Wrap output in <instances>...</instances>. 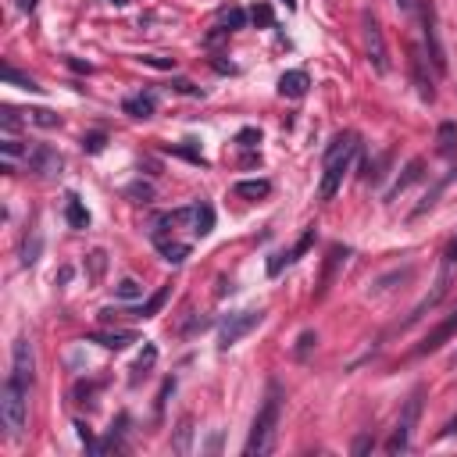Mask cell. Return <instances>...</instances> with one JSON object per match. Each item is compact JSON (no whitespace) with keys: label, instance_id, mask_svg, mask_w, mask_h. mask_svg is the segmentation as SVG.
I'll use <instances>...</instances> for the list:
<instances>
[{"label":"cell","instance_id":"6da1fadb","mask_svg":"<svg viewBox=\"0 0 457 457\" xmlns=\"http://www.w3.org/2000/svg\"><path fill=\"white\" fill-rule=\"evenodd\" d=\"M279 414H283V386L279 382H268L264 404L254 414V429H250V440H247V447H243V454H247V457H264V454L276 450Z\"/></svg>","mask_w":457,"mask_h":457},{"label":"cell","instance_id":"7a4b0ae2","mask_svg":"<svg viewBox=\"0 0 457 457\" xmlns=\"http://www.w3.org/2000/svg\"><path fill=\"white\" fill-rule=\"evenodd\" d=\"M357 147H361L357 133H340L336 140L329 143V150H325V168H322V186H318V197H322V200L336 197L340 182H343V172L350 168Z\"/></svg>","mask_w":457,"mask_h":457},{"label":"cell","instance_id":"3957f363","mask_svg":"<svg viewBox=\"0 0 457 457\" xmlns=\"http://www.w3.org/2000/svg\"><path fill=\"white\" fill-rule=\"evenodd\" d=\"M421 400H425V389H414L400 418H397V429H393V436L386 440V454H407L411 450V433H414V425L421 418Z\"/></svg>","mask_w":457,"mask_h":457},{"label":"cell","instance_id":"277c9868","mask_svg":"<svg viewBox=\"0 0 457 457\" xmlns=\"http://www.w3.org/2000/svg\"><path fill=\"white\" fill-rule=\"evenodd\" d=\"M25 393H29V386H22L15 375L0 389V418H4V429L11 436H18L25 429Z\"/></svg>","mask_w":457,"mask_h":457},{"label":"cell","instance_id":"5b68a950","mask_svg":"<svg viewBox=\"0 0 457 457\" xmlns=\"http://www.w3.org/2000/svg\"><path fill=\"white\" fill-rule=\"evenodd\" d=\"M421 33H425V50H429V61L436 75L447 72V54H443V43H440V22H436V4L433 0H421Z\"/></svg>","mask_w":457,"mask_h":457},{"label":"cell","instance_id":"8992f818","mask_svg":"<svg viewBox=\"0 0 457 457\" xmlns=\"http://www.w3.org/2000/svg\"><path fill=\"white\" fill-rule=\"evenodd\" d=\"M261 322H264V311H239V315H229V318L222 322V329H218V347H222V350L236 347V343L247 336L250 329H257Z\"/></svg>","mask_w":457,"mask_h":457},{"label":"cell","instance_id":"52a82bcc","mask_svg":"<svg viewBox=\"0 0 457 457\" xmlns=\"http://www.w3.org/2000/svg\"><path fill=\"white\" fill-rule=\"evenodd\" d=\"M364 50H368V61L379 75L389 72V54H386V40H382V25L375 22V15L364 11Z\"/></svg>","mask_w":457,"mask_h":457},{"label":"cell","instance_id":"ba28073f","mask_svg":"<svg viewBox=\"0 0 457 457\" xmlns=\"http://www.w3.org/2000/svg\"><path fill=\"white\" fill-rule=\"evenodd\" d=\"M11 375H15L22 386H33V382H36V357H33V343H29V340H15Z\"/></svg>","mask_w":457,"mask_h":457},{"label":"cell","instance_id":"9c48e42d","mask_svg":"<svg viewBox=\"0 0 457 457\" xmlns=\"http://www.w3.org/2000/svg\"><path fill=\"white\" fill-rule=\"evenodd\" d=\"M25 161H29V172H36L40 179H54V175L61 172V165H65L57 150L47 147V143H36V147L25 154Z\"/></svg>","mask_w":457,"mask_h":457},{"label":"cell","instance_id":"30bf717a","mask_svg":"<svg viewBox=\"0 0 457 457\" xmlns=\"http://www.w3.org/2000/svg\"><path fill=\"white\" fill-rule=\"evenodd\" d=\"M411 75H414V86H418V97L425 104H433L436 86H433V75H429V57L421 54V47H411Z\"/></svg>","mask_w":457,"mask_h":457},{"label":"cell","instance_id":"8fae6325","mask_svg":"<svg viewBox=\"0 0 457 457\" xmlns=\"http://www.w3.org/2000/svg\"><path fill=\"white\" fill-rule=\"evenodd\" d=\"M126 429H129V414H118L114 421H111V429H107V436L104 440H97L93 447H89L86 454H93V457H100V454H118V450H126Z\"/></svg>","mask_w":457,"mask_h":457},{"label":"cell","instance_id":"7c38bea8","mask_svg":"<svg viewBox=\"0 0 457 457\" xmlns=\"http://www.w3.org/2000/svg\"><path fill=\"white\" fill-rule=\"evenodd\" d=\"M454 332H457V315H450L447 322H440L433 332H429V336H425L418 347H414V357H425V354H433V350H440L450 336H454Z\"/></svg>","mask_w":457,"mask_h":457},{"label":"cell","instance_id":"4fadbf2b","mask_svg":"<svg viewBox=\"0 0 457 457\" xmlns=\"http://www.w3.org/2000/svg\"><path fill=\"white\" fill-rule=\"evenodd\" d=\"M86 340H89V343H100L104 350H126V347L140 343L136 332H126V329H114V332H89Z\"/></svg>","mask_w":457,"mask_h":457},{"label":"cell","instance_id":"5bb4252c","mask_svg":"<svg viewBox=\"0 0 457 457\" xmlns=\"http://www.w3.org/2000/svg\"><path fill=\"white\" fill-rule=\"evenodd\" d=\"M308 89H311V79H308V72H283L279 75V93L283 97H290V100H300V97H308Z\"/></svg>","mask_w":457,"mask_h":457},{"label":"cell","instance_id":"9a60e30c","mask_svg":"<svg viewBox=\"0 0 457 457\" xmlns=\"http://www.w3.org/2000/svg\"><path fill=\"white\" fill-rule=\"evenodd\" d=\"M421 179H425V161H421V158H411V161H407V168H404V175H400L397 182H393V190L386 193V200H397L407 186H414V182H421Z\"/></svg>","mask_w":457,"mask_h":457},{"label":"cell","instance_id":"2e32d148","mask_svg":"<svg viewBox=\"0 0 457 457\" xmlns=\"http://www.w3.org/2000/svg\"><path fill=\"white\" fill-rule=\"evenodd\" d=\"M436 154L440 158H454L457 154V126L454 121H443L436 133Z\"/></svg>","mask_w":457,"mask_h":457},{"label":"cell","instance_id":"e0dca14e","mask_svg":"<svg viewBox=\"0 0 457 457\" xmlns=\"http://www.w3.org/2000/svg\"><path fill=\"white\" fill-rule=\"evenodd\" d=\"M193 236H207L211 229H215V207H211V204H193Z\"/></svg>","mask_w":457,"mask_h":457},{"label":"cell","instance_id":"ac0fdd59","mask_svg":"<svg viewBox=\"0 0 457 457\" xmlns=\"http://www.w3.org/2000/svg\"><path fill=\"white\" fill-rule=\"evenodd\" d=\"M65 218H68L72 229H89V211L82 207V200H79L75 193L65 197Z\"/></svg>","mask_w":457,"mask_h":457},{"label":"cell","instance_id":"d6986e66","mask_svg":"<svg viewBox=\"0 0 457 457\" xmlns=\"http://www.w3.org/2000/svg\"><path fill=\"white\" fill-rule=\"evenodd\" d=\"M271 193V182L268 179H243L236 182V197H247V200H261Z\"/></svg>","mask_w":457,"mask_h":457},{"label":"cell","instance_id":"ffe728a7","mask_svg":"<svg viewBox=\"0 0 457 457\" xmlns=\"http://www.w3.org/2000/svg\"><path fill=\"white\" fill-rule=\"evenodd\" d=\"M121 111H126L129 118H150V114H154V93H140V97H129L126 104H121Z\"/></svg>","mask_w":457,"mask_h":457},{"label":"cell","instance_id":"44dd1931","mask_svg":"<svg viewBox=\"0 0 457 457\" xmlns=\"http://www.w3.org/2000/svg\"><path fill=\"white\" fill-rule=\"evenodd\" d=\"M347 257H350V250H347V247H332V250H329V264H325V276H322V290H318V297H325V290H329L332 276H336V268H340V264H347Z\"/></svg>","mask_w":457,"mask_h":457},{"label":"cell","instance_id":"7402d4cb","mask_svg":"<svg viewBox=\"0 0 457 457\" xmlns=\"http://www.w3.org/2000/svg\"><path fill=\"white\" fill-rule=\"evenodd\" d=\"M168 293H172V286H161V290H158L154 297H150V300L143 304V308H140V311H126V315H129V318H154V315H158V311L165 308V300H168Z\"/></svg>","mask_w":457,"mask_h":457},{"label":"cell","instance_id":"603a6c76","mask_svg":"<svg viewBox=\"0 0 457 457\" xmlns=\"http://www.w3.org/2000/svg\"><path fill=\"white\" fill-rule=\"evenodd\" d=\"M154 361H158V347H154V343H147V347H143V354H140V361L133 364L129 382H133V386H140V375H147L150 368H154Z\"/></svg>","mask_w":457,"mask_h":457},{"label":"cell","instance_id":"cb8c5ba5","mask_svg":"<svg viewBox=\"0 0 457 457\" xmlns=\"http://www.w3.org/2000/svg\"><path fill=\"white\" fill-rule=\"evenodd\" d=\"M454 179H457V172H450L447 179H440V182H436V186H433L429 193H425V200H421V204H418V207L411 211V218H421V215H425V211H433V204H436V197H440V193H443V190L450 186V182H454Z\"/></svg>","mask_w":457,"mask_h":457},{"label":"cell","instance_id":"d4e9b609","mask_svg":"<svg viewBox=\"0 0 457 457\" xmlns=\"http://www.w3.org/2000/svg\"><path fill=\"white\" fill-rule=\"evenodd\" d=\"M158 250L165 254V261H168V264H182V261H186V257H190V243H175V239H161V243H158Z\"/></svg>","mask_w":457,"mask_h":457},{"label":"cell","instance_id":"484cf974","mask_svg":"<svg viewBox=\"0 0 457 457\" xmlns=\"http://www.w3.org/2000/svg\"><path fill=\"white\" fill-rule=\"evenodd\" d=\"M190 447H193V421H190V418H182V421H179V429H175V443H172V450H175V454H190Z\"/></svg>","mask_w":457,"mask_h":457},{"label":"cell","instance_id":"4316f807","mask_svg":"<svg viewBox=\"0 0 457 457\" xmlns=\"http://www.w3.org/2000/svg\"><path fill=\"white\" fill-rule=\"evenodd\" d=\"M0 75H4V82L8 86H18V89H29V93H40V86H36V79H29V75H22L15 65H4V72H0Z\"/></svg>","mask_w":457,"mask_h":457},{"label":"cell","instance_id":"83f0119b","mask_svg":"<svg viewBox=\"0 0 457 457\" xmlns=\"http://www.w3.org/2000/svg\"><path fill=\"white\" fill-rule=\"evenodd\" d=\"M218 22H222L225 29H243V25H247V11L236 8V4H229V8L218 11Z\"/></svg>","mask_w":457,"mask_h":457},{"label":"cell","instance_id":"f1b7e54d","mask_svg":"<svg viewBox=\"0 0 457 457\" xmlns=\"http://www.w3.org/2000/svg\"><path fill=\"white\" fill-rule=\"evenodd\" d=\"M29 121H36L40 129H57V126H61V118H57L54 111H47V107H36V111H29Z\"/></svg>","mask_w":457,"mask_h":457},{"label":"cell","instance_id":"f546056e","mask_svg":"<svg viewBox=\"0 0 457 457\" xmlns=\"http://www.w3.org/2000/svg\"><path fill=\"white\" fill-rule=\"evenodd\" d=\"M40 247H43V239L33 232V239H25L22 243V264L29 268V264H36V257H40Z\"/></svg>","mask_w":457,"mask_h":457},{"label":"cell","instance_id":"4dcf8cb0","mask_svg":"<svg viewBox=\"0 0 457 457\" xmlns=\"http://www.w3.org/2000/svg\"><path fill=\"white\" fill-rule=\"evenodd\" d=\"M114 297H121V300H136V297H143V286H140L136 279H121V283L114 286Z\"/></svg>","mask_w":457,"mask_h":457},{"label":"cell","instance_id":"1f68e13d","mask_svg":"<svg viewBox=\"0 0 457 457\" xmlns=\"http://www.w3.org/2000/svg\"><path fill=\"white\" fill-rule=\"evenodd\" d=\"M104 147H107V133H86L82 136V150H86V154H100Z\"/></svg>","mask_w":457,"mask_h":457},{"label":"cell","instance_id":"d6a6232c","mask_svg":"<svg viewBox=\"0 0 457 457\" xmlns=\"http://www.w3.org/2000/svg\"><path fill=\"white\" fill-rule=\"evenodd\" d=\"M315 236H318V232H315V225H311L308 232H304V236L297 239V247L290 250V261H300L304 254H308V250H311V243H315Z\"/></svg>","mask_w":457,"mask_h":457},{"label":"cell","instance_id":"836d02e7","mask_svg":"<svg viewBox=\"0 0 457 457\" xmlns=\"http://www.w3.org/2000/svg\"><path fill=\"white\" fill-rule=\"evenodd\" d=\"M404 279H411V268H404V271H393V276H386V279H379V283L372 286V293L379 297V293H386V290H393V283H404Z\"/></svg>","mask_w":457,"mask_h":457},{"label":"cell","instance_id":"e575fe53","mask_svg":"<svg viewBox=\"0 0 457 457\" xmlns=\"http://www.w3.org/2000/svg\"><path fill=\"white\" fill-rule=\"evenodd\" d=\"M126 197H133L136 204H150L154 200V190H150L147 182H133V186H126Z\"/></svg>","mask_w":457,"mask_h":457},{"label":"cell","instance_id":"d590c367","mask_svg":"<svg viewBox=\"0 0 457 457\" xmlns=\"http://www.w3.org/2000/svg\"><path fill=\"white\" fill-rule=\"evenodd\" d=\"M250 22H254L257 29H268V25H276V15H271L268 4H257V8L250 11Z\"/></svg>","mask_w":457,"mask_h":457},{"label":"cell","instance_id":"8d00e7d4","mask_svg":"<svg viewBox=\"0 0 457 457\" xmlns=\"http://www.w3.org/2000/svg\"><path fill=\"white\" fill-rule=\"evenodd\" d=\"M86 261H89V279H100L104 268H107V254H104V250H93Z\"/></svg>","mask_w":457,"mask_h":457},{"label":"cell","instance_id":"74e56055","mask_svg":"<svg viewBox=\"0 0 457 457\" xmlns=\"http://www.w3.org/2000/svg\"><path fill=\"white\" fill-rule=\"evenodd\" d=\"M257 143H261V129H254V126H247V129L236 133V147H243V150H247V147H257Z\"/></svg>","mask_w":457,"mask_h":457},{"label":"cell","instance_id":"f35d334b","mask_svg":"<svg viewBox=\"0 0 457 457\" xmlns=\"http://www.w3.org/2000/svg\"><path fill=\"white\" fill-rule=\"evenodd\" d=\"M315 343H318V336H315L311 329H308V332H300V340H297V350H293V354H297V357L304 361V357L311 354V347H315Z\"/></svg>","mask_w":457,"mask_h":457},{"label":"cell","instance_id":"ab89813d","mask_svg":"<svg viewBox=\"0 0 457 457\" xmlns=\"http://www.w3.org/2000/svg\"><path fill=\"white\" fill-rule=\"evenodd\" d=\"M286 264H293V261H290V250H279V254H271V257H268V276L276 279V276H279V271H283Z\"/></svg>","mask_w":457,"mask_h":457},{"label":"cell","instance_id":"60d3db41","mask_svg":"<svg viewBox=\"0 0 457 457\" xmlns=\"http://www.w3.org/2000/svg\"><path fill=\"white\" fill-rule=\"evenodd\" d=\"M172 389H175V379H165V382H161V393H158V404H154V414H158V418L165 414V404H168V397H172Z\"/></svg>","mask_w":457,"mask_h":457},{"label":"cell","instance_id":"b9f144b4","mask_svg":"<svg viewBox=\"0 0 457 457\" xmlns=\"http://www.w3.org/2000/svg\"><path fill=\"white\" fill-rule=\"evenodd\" d=\"M0 126H4V133H15V129H18V111H15V107H4V111H0Z\"/></svg>","mask_w":457,"mask_h":457},{"label":"cell","instance_id":"7bdbcfd3","mask_svg":"<svg viewBox=\"0 0 457 457\" xmlns=\"http://www.w3.org/2000/svg\"><path fill=\"white\" fill-rule=\"evenodd\" d=\"M143 65H150V68H165V72H172V68H175V57H158V54H150V57H143Z\"/></svg>","mask_w":457,"mask_h":457},{"label":"cell","instance_id":"ee69618b","mask_svg":"<svg viewBox=\"0 0 457 457\" xmlns=\"http://www.w3.org/2000/svg\"><path fill=\"white\" fill-rule=\"evenodd\" d=\"M0 150H4V158H18V154H29V150H25V147H22L18 140H11V136H8L4 143H0Z\"/></svg>","mask_w":457,"mask_h":457},{"label":"cell","instance_id":"f6af8a7d","mask_svg":"<svg viewBox=\"0 0 457 457\" xmlns=\"http://www.w3.org/2000/svg\"><path fill=\"white\" fill-rule=\"evenodd\" d=\"M172 89H175V93H186V97H200V89H197L190 79H175V82H172Z\"/></svg>","mask_w":457,"mask_h":457},{"label":"cell","instance_id":"bcb514c9","mask_svg":"<svg viewBox=\"0 0 457 457\" xmlns=\"http://www.w3.org/2000/svg\"><path fill=\"white\" fill-rule=\"evenodd\" d=\"M211 325V318H193V322H186V325H182L179 332H182V336H193V332H204Z\"/></svg>","mask_w":457,"mask_h":457},{"label":"cell","instance_id":"7dc6e473","mask_svg":"<svg viewBox=\"0 0 457 457\" xmlns=\"http://www.w3.org/2000/svg\"><path fill=\"white\" fill-rule=\"evenodd\" d=\"M229 33H232V29H225V25H218V29H215V33H207V36H204V47H218V43H222V40H225Z\"/></svg>","mask_w":457,"mask_h":457},{"label":"cell","instance_id":"c3c4849f","mask_svg":"<svg viewBox=\"0 0 457 457\" xmlns=\"http://www.w3.org/2000/svg\"><path fill=\"white\" fill-rule=\"evenodd\" d=\"M372 447H375V440H372L368 433H364V436H357V440H354V447H350V454H368Z\"/></svg>","mask_w":457,"mask_h":457},{"label":"cell","instance_id":"681fc988","mask_svg":"<svg viewBox=\"0 0 457 457\" xmlns=\"http://www.w3.org/2000/svg\"><path fill=\"white\" fill-rule=\"evenodd\" d=\"M211 65H215V72H222V75H232V72H236V65H232V61H222V54H215Z\"/></svg>","mask_w":457,"mask_h":457},{"label":"cell","instance_id":"f907efd6","mask_svg":"<svg viewBox=\"0 0 457 457\" xmlns=\"http://www.w3.org/2000/svg\"><path fill=\"white\" fill-rule=\"evenodd\" d=\"M450 436H457V414L443 425V433H440V440H450Z\"/></svg>","mask_w":457,"mask_h":457},{"label":"cell","instance_id":"816d5d0a","mask_svg":"<svg viewBox=\"0 0 457 457\" xmlns=\"http://www.w3.org/2000/svg\"><path fill=\"white\" fill-rule=\"evenodd\" d=\"M414 4H418V0H397V8H400L404 15H411V11H414Z\"/></svg>","mask_w":457,"mask_h":457},{"label":"cell","instance_id":"f5cc1de1","mask_svg":"<svg viewBox=\"0 0 457 457\" xmlns=\"http://www.w3.org/2000/svg\"><path fill=\"white\" fill-rule=\"evenodd\" d=\"M68 65H72L75 72H89V65H86V61H79V57H68Z\"/></svg>","mask_w":457,"mask_h":457},{"label":"cell","instance_id":"db71d44e","mask_svg":"<svg viewBox=\"0 0 457 457\" xmlns=\"http://www.w3.org/2000/svg\"><path fill=\"white\" fill-rule=\"evenodd\" d=\"M18 11H36V0H18Z\"/></svg>","mask_w":457,"mask_h":457},{"label":"cell","instance_id":"11a10c76","mask_svg":"<svg viewBox=\"0 0 457 457\" xmlns=\"http://www.w3.org/2000/svg\"><path fill=\"white\" fill-rule=\"evenodd\" d=\"M107 4H114V8H126V4H129V0H107Z\"/></svg>","mask_w":457,"mask_h":457},{"label":"cell","instance_id":"9f6ffc18","mask_svg":"<svg viewBox=\"0 0 457 457\" xmlns=\"http://www.w3.org/2000/svg\"><path fill=\"white\" fill-rule=\"evenodd\" d=\"M283 4H286L290 11H297V0H283Z\"/></svg>","mask_w":457,"mask_h":457},{"label":"cell","instance_id":"6f0895ef","mask_svg":"<svg viewBox=\"0 0 457 457\" xmlns=\"http://www.w3.org/2000/svg\"><path fill=\"white\" fill-rule=\"evenodd\" d=\"M454 364H457V354H454Z\"/></svg>","mask_w":457,"mask_h":457}]
</instances>
